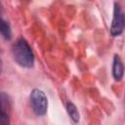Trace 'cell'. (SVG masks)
<instances>
[{
  "label": "cell",
  "mask_w": 125,
  "mask_h": 125,
  "mask_svg": "<svg viewBox=\"0 0 125 125\" xmlns=\"http://www.w3.org/2000/svg\"><path fill=\"white\" fill-rule=\"evenodd\" d=\"M0 29H1V34L6 40H10L12 37V31L9 23L5 20H1V24H0Z\"/></svg>",
  "instance_id": "8992f818"
},
{
  "label": "cell",
  "mask_w": 125,
  "mask_h": 125,
  "mask_svg": "<svg viewBox=\"0 0 125 125\" xmlns=\"http://www.w3.org/2000/svg\"><path fill=\"white\" fill-rule=\"evenodd\" d=\"M30 104L37 116L45 115L48 108V101L44 92L39 89H33L30 93Z\"/></svg>",
  "instance_id": "7a4b0ae2"
},
{
  "label": "cell",
  "mask_w": 125,
  "mask_h": 125,
  "mask_svg": "<svg viewBox=\"0 0 125 125\" xmlns=\"http://www.w3.org/2000/svg\"><path fill=\"white\" fill-rule=\"evenodd\" d=\"M124 74V66L118 55H114L112 63V75L115 81H120Z\"/></svg>",
  "instance_id": "277c9868"
},
{
  "label": "cell",
  "mask_w": 125,
  "mask_h": 125,
  "mask_svg": "<svg viewBox=\"0 0 125 125\" xmlns=\"http://www.w3.org/2000/svg\"><path fill=\"white\" fill-rule=\"evenodd\" d=\"M66 110H67L70 118L73 120V122L77 123L79 121V112H78L76 106L71 102L67 103V104H66Z\"/></svg>",
  "instance_id": "5b68a950"
},
{
  "label": "cell",
  "mask_w": 125,
  "mask_h": 125,
  "mask_svg": "<svg viewBox=\"0 0 125 125\" xmlns=\"http://www.w3.org/2000/svg\"><path fill=\"white\" fill-rule=\"evenodd\" d=\"M124 29H125V13L122 11L118 3H114L110 33L112 36H118L124 31Z\"/></svg>",
  "instance_id": "3957f363"
},
{
  "label": "cell",
  "mask_w": 125,
  "mask_h": 125,
  "mask_svg": "<svg viewBox=\"0 0 125 125\" xmlns=\"http://www.w3.org/2000/svg\"><path fill=\"white\" fill-rule=\"evenodd\" d=\"M12 53L14 60L22 67L30 68L34 63V56L28 43L24 38H19L13 45Z\"/></svg>",
  "instance_id": "6da1fadb"
}]
</instances>
